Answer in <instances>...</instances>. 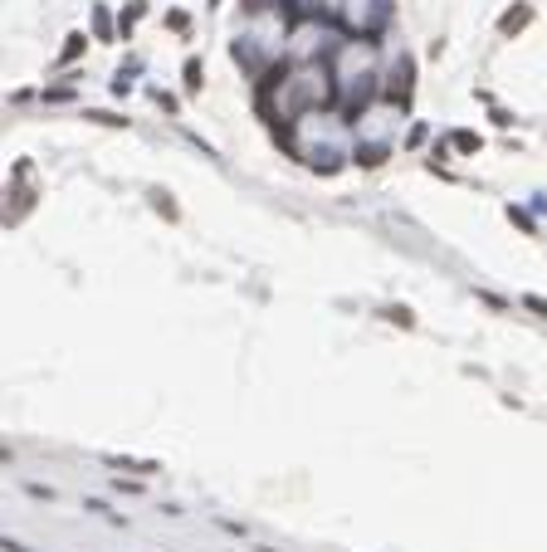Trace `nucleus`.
Returning a JSON list of instances; mask_svg holds the SVG:
<instances>
[{
    "label": "nucleus",
    "mask_w": 547,
    "mask_h": 552,
    "mask_svg": "<svg viewBox=\"0 0 547 552\" xmlns=\"http://www.w3.org/2000/svg\"><path fill=\"white\" fill-rule=\"evenodd\" d=\"M88 123H103V127H127V118H113V113H83Z\"/></svg>",
    "instance_id": "9"
},
{
    "label": "nucleus",
    "mask_w": 547,
    "mask_h": 552,
    "mask_svg": "<svg viewBox=\"0 0 547 552\" xmlns=\"http://www.w3.org/2000/svg\"><path fill=\"white\" fill-rule=\"evenodd\" d=\"M386 98L411 108V59H401V74H396V83H386Z\"/></svg>",
    "instance_id": "2"
},
{
    "label": "nucleus",
    "mask_w": 547,
    "mask_h": 552,
    "mask_svg": "<svg viewBox=\"0 0 547 552\" xmlns=\"http://www.w3.org/2000/svg\"><path fill=\"white\" fill-rule=\"evenodd\" d=\"M264 6H269V0H245V10H249V15H259Z\"/></svg>",
    "instance_id": "14"
},
{
    "label": "nucleus",
    "mask_w": 547,
    "mask_h": 552,
    "mask_svg": "<svg viewBox=\"0 0 547 552\" xmlns=\"http://www.w3.org/2000/svg\"><path fill=\"white\" fill-rule=\"evenodd\" d=\"M152 205H156V210H161V215H167V220H176V205H172V201H167V196H156V201H152Z\"/></svg>",
    "instance_id": "13"
},
{
    "label": "nucleus",
    "mask_w": 547,
    "mask_h": 552,
    "mask_svg": "<svg viewBox=\"0 0 547 552\" xmlns=\"http://www.w3.org/2000/svg\"><path fill=\"white\" fill-rule=\"evenodd\" d=\"M357 161L362 167H381V161H386V147H357Z\"/></svg>",
    "instance_id": "7"
},
{
    "label": "nucleus",
    "mask_w": 547,
    "mask_h": 552,
    "mask_svg": "<svg viewBox=\"0 0 547 552\" xmlns=\"http://www.w3.org/2000/svg\"><path fill=\"white\" fill-rule=\"evenodd\" d=\"M83 49H88V34H69V44L59 49V69H64V64H74Z\"/></svg>",
    "instance_id": "4"
},
{
    "label": "nucleus",
    "mask_w": 547,
    "mask_h": 552,
    "mask_svg": "<svg viewBox=\"0 0 547 552\" xmlns=\"http://www.w3.org/2000/svg\"><path fill=\"white\" fill-rule=\"evenodd\" d=\"M450 147L464 152V156H474V152H479V132H464V127H460V132H450Z\"/></svg>",
    "instance_id": "5"
},
{
    "label": "nucleus",
    "mask_w": 547,
    "mask_h": 552,
    "mask_svg": "<svg viewBox=\"0 0 547 552\" xmlns=\"http://www.w3.org/2000/svg\"><path fill=\"white\" fill-rule=\"evenodd\" d=\"M142 15H147V0H132V6H127V15H123V20H118V30H123V39H127V34H132V25H137V20H142Z\"/></svg>",
    "instance_id": "6"
},
{
    "label": "nucleus",
    "mask_w": 547,
    "mask_h": 552,
    "mask_svg": "<svg viewBox=\"0 0 547 552\" xmlns=\"http://www.w3.org/2000/svg\"><path fill=\"white\" fill-rule=\"evenodd\" d=\"M528 25H533V6H513V10L499 15V30H504V34H523Z\"/></svg>",
    "instance_id": "1"
},
{
    "label": "nucleus",
    "mask_w": 547,
    "mask_h": 552,
    "mask_svg": "<svg viewBox=\"0 0 547 552\" xmlns=\"http://www.w3.org/2000/svg\"><path fill=\"white\" fill-rule=\"evenodd\" d=\"M167 25H172L176 34H186V30H191V15H186V10H172V15H167Z\"/></svg>",
    "instance_id": "10"
},
{
    "label": "nucleus",
    "mask_w": 547,
    "mask_h": 552,
    "mask_svg": "<svg viewBox=\"0 0 547 552\" xmlns=\"http://www.w3.org/2000/svg\"><path fill=\"white\" fill-rule=\"evenodd\" d=\"M210 6H220V0H210Z\"/></svg>",
    "instance_id": "15"
},
{
    "label": "nucleus",
    "mask_w": 547,
    "mask_h": 552,
    "mask_svg": "<svg viewBox=\"0 0 547 552\" xmlns=\"http://www.w3.org/2000/svg\"><path fill=\"white\" fill-rule=\"evenodd\" d=\"M93 34H98V39H107V34H113V15H107L103 6L93 10Z\"/></svg>",
    "instance_id": "8"
},
{
    "label": "nucleus",
    "mask_w": 547,
    "mask_h": 552,
    "mask_svg": "<svg viewBox=\"0 0 547 552\" xmlns=\"http://www.w3.org/2000/svg\"><path fill=\"white\" fill-rule=\"evenodd\" d=\"M386 318H391V323H401V327H411V323H415V318H411V308H391Z\"/></svg>",
    "instance_id": "12"
},
{
    "label": "nucleus",
    "mask_w": 547,
    "mask_h": 552,
    "mask_svg": "<svg viewBox=\"0 0 547 552\" xmlns=\"http://www.w3.org/2000/svg\"><path fill=\"white\" fill-rule=\"evenodd\" d=\"M523 308H533L537 318H547V298H537V294H523Z\"/></svg>",
    "instance_id": "11"
},
{
    "label": "nucleus",
    "mask_w": 547,
    "mask_h": 552,
    "mask_svg": "<svg viewBox=\"0 0 547 552\" xmlns=\"http://www.w3.org/2000/svg\"><path fill=\"white\" fill-rule=\"evenodd\" d=\"M200 88H205V64H200V59H186V93L196 98Z\"/></svg>",
    "instance_id": "3"
}]
</instances>
